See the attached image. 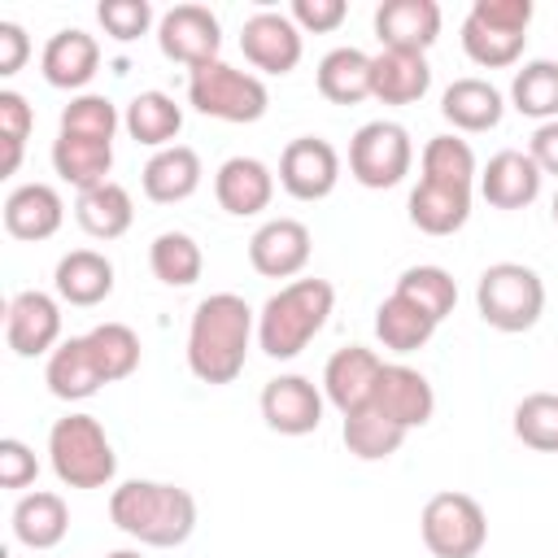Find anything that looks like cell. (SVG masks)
Instances as JSON below:
<instances>
[{
	"instance_id": "obj_1",
	"label": "cell",
	"mask_w": 558,
	"mask_h": 558,
	"mask_svg": "<svg viewBox=\"0 0 558 558\" xmlns=\"http://www.w3.org/2000/svg\"><path fill=\"white\" fill-rule=\"evenodd\" d=\"M253 336H257V314L244 296L235 292L205 296L187 323V371L214 388L240 379Z\"/></svg>"
},
{
	"instance_id": "obj_2",
	"label": "cell",
	"mask_w": 558,
	"mask_h": 558,
	"mask_svg": "<svg viewBox=\"0 0 558 558\" xmlns=\"http://www.w3.org/2000/svg\"><path fill=\"white\" fill-rule=\"evenodd\" d=\"M109 519L140 545L174 549L196 532V497L161 480H126L109 493Z\"/></svg>"
},
{
	"instance_id": "obj_3",
	"label": "cell",
	"mask_w": 558,
	"mask_h": 558,
	"mask_svg": "<svg viewBox=\"0 0 558 558\" xmlns=\"http://www.w3.org/2000/svg\"><path fill=\"white\" fill-rule=\"evenodd\" d=\"M336 288L327 279H292L257 310V349L275 362H292L331 318Z\"/></svg>"
},
{
	"instance_id": "obj_4",
	"label": "cell",
	"mask_w": 558,
	"mask_h": 558,
	"mask_svg": "<svg viewBox=\"0 0 558 558\" xmlns=\"http://www.w3.org/2000/svg\"><path fill=\"white\" fill-rule=\"evenodd\" d=\"M48 462L65 488H109L118 453L96 414H65L48 427Z\"/></svg>"
},
{
	"instance_id": "obj_5",
	"label": "cell",
	"mask_w": 558,
	"mask_h": 558,
	"mask_svg": "<svg viewBox=\"0 0 558 558\" xmlns=\"http://www.w3.org/2000/svg\"><path fill=\"white\" fill-rule=\"evenodd\" d=\"M475 310L493 331H532L545 314V279L523 262H493L475 283Z\"/></svg>"
},
{
	"instance_id": "obj_6",
	"label": "cell",
	"mask_w": 558,
	"mask_h": 558,
	"mask_svg": "<svg viewBox=\"0 0 558 558\" xmlns=\"http://www.w3.org/2000/svg\"><path fill=\"white\" fill-rule=\"evenodd\" d=\"M532 0H475L462 17V52L484 70H506L523 57Z\"/></svg>"
},
{
	"instance_id": "obj_7",
	"label": "cell",
	"mask_w": 558,
	"mask_h": 558,
	"mask_svg": "<svg viewBox=\"0 0 558 558\" xmlns=\"http://www.w3.org/2000/svg\"><path fill=\"white\" fill-rule=\"evenodd\" d=\"M187 105L218 122H257L270 109V92H266L262 74L235 70L218 57L209 65L187 70Z\"/></svg>"
},
{
	"instance_id": "obj_8",
	"label": "cell",
	"mask_w": 558,
	"mask_h": 558,
	"mask_svg": "<svg viewBox=\"0 0 558 558\" xmlns=\"http://www.w3.org/2000/svg\"><path fill=\"white\" fill-rule=\"evenodd\" d=\"M418 532L432 558H475L488 545V514L471 493L445 488L427 497Z\"/></svg>"
},
{
	"instance_id": "obj_9",
	"label": "cell",
	"mask_w": 558,
	"mask_h": 558,
	"mask_svg": "<svg viewBox=\"0 0 558 558\" xmlns=\"http://www.w3.org/2000/svg\"><path fill=\"white\" fill-rule=\"evenodd\" d=\"M414 166V140L401 122H388V118H375V122H362L349 140V174L371 187V192H384V187H397Z\"/></svg>"
},
{
	"instance_id": "obj_10",
	"label": "cell",
	"mask_w": 558,
	"mask_h": 558,
	"mask_svg": "<svg viewBox=\"0 0 558 558\" xmlns=\"http://www.w3.org/2000/svg\"><path fill=\"white\" fill-rule=\"evenodd\" d=\"M157 48L166 61H179L187 70L218 61L222 48V26L218 13L205 4H174L157 17Z\"/></svg>"
},
{
	"instance_id": "obj_11",
	"label": "cell",
	"mask_w": 558,
	"mask_h": 558,
	"mask_svg": "<svg viewBox=\"0 0 558 558\" xmlns=\"http://www.w3.org/2000/svg\"><path fill=\"white\" fill-rule=\"evenodd\" d=\"M340 183V153L323 135H296L279 153V187L292 201H323Z\"/></svg>"
},
{
	"instance_id": "obj_12",
	"label": "cell",
	"mask_w": 558,
	"mask_h": 558,
	"mask_svg": "<svg viewBox=\"0 0 558 558\" xmlns=\"http://www.w3.org/2000/svg\"><path fill=\"white\" fill-rule=\"evenodd\" d=\"M4 340L17 357H39L61 344V296L22 288L4 305Z\"/></svg>"
},
{
	"instance_id": "obj_13",
	"label": "cell",
	"mask_w": 558,
	"mask_h": 558,
	"mask_svg": "<svg viewBox=\"0 0 558 558\" xmlns=\"http://www.w3.org/2000/svg\"><path fill=\"white\" fill-rule=\"evenodd\" d=\"M240 52L262 74H292L296 61H301V52H305V39H301V26L288 13L262 9V13L244 17Z\"/></svg>"
},
{
	"instance_id": "obj_14",
	"label": "cell",
	"mask_w": 558,
	"mask_h": 558,
	"mask_svg": "<svg viewBox=\"0 0 558 558\" xmlns=\"http://www.w3.org/2000/svg\"><path fill=\"white\" fill-rule=\"evenodd\" d=\"M314 235L301 218H270L248 235V262L266 279H296L310 266Z\"/></svg>"
},
{
	"instance_id": "obj_15",
	"label": "cell",
	"mask_w": 558,
	"mask_h": 558,
	"mask_svg": "<svg viewBox=\"0 0 558 558\" xmlns=\"http://www.w3.org/2000/svg\"><path fill=\"white\" fill-rule=\"evenodd\" d=\"M323 405H327L323 388H314V379H305V375H275L262 388V418L279 436H310V432H318Z\"/></svg>"
},
{
	"instance_id": "obj_16",
	"label": "cell",
	"mask_w": 558,
	"mask_h": 558,
	"mask_svg": "<svg viewBox=\"0 0 558 558\" xmlns=\"http://www.w3.org/2000/svg\"><path fill=\"white\" fill-rule=\"evenodd\" d=\"M379 371H384V357L366 344H349V349H336L323 366V397L344 414H357L375 401V384H379Z\"/></svg>"
},
{
	"instance_id": "obj_17",
	"label": "cell",
	"mask_w": 558,
	"mask_h": 558,
	"mask_svg": "<svg viewBox=\"0 0 558 558\" xmlns=\"http://www.w3.org/2000/svg\"><path fill=\"white\" fill-rule=\"evenodd\" d=\"M371 410H379V414L392 418L397 427L414 432V427L432 423V414H436V392H432V384H427L423 371H414V366H405V362H384Z\"/></svg>"
},
{
	"instance_id": "obj_18",
	"label": "cell",
	"mask_w": 558,
	"mask_h": 558,
	"mask_svg": "<svg viewBox=\"0 0 558 558\" xmlns=\"http://www.w3.org/2000/svg\"><path fill=\"white\" fill-rule=\"evenodd\" d=\"M541 166L523 148H501L480 170V196L493 209H527L541 196Z\"/></svg>"
},
{
	"instance_id": "obj_19",
	"label": "cell",
	"mask_w": 558,
	"mask_h": 558,
	"mask_svg": "<svg viewBox=\"0 0 558 558\" xmlns=\"http://www.w3.org/2000/svg\"><path fill=\"white\" fill-rule=\"evenodd\" d=\"M214 196L231 218H253L275 201V170L262 157H227L214 174Z\"/></svg>"
},
{
	"instance_id": "obj_20",
	"label": "cell",
	"mask_w": 558,
	"mask_h": 558,
	"mask_svg": "<svg viewBox=\"0 0 558 558\" xmlns=\"http://www.w3.org/2000/svg\"><path fill=\"white\" fill-rule=\"evenodd\" d=\"M375 35L397 52H427L440 39V4L436 0H384L375 9Z\"/></svg>"
},
{
	"instance_id": "obj_21",
	"label": "cell",
	"mask_w": 558,
	"mask_h": 558,
	"mask_svg": "<svg viewBox=\"0 0 558 558\" xmlns=\"http://www.w3.org/2000/svg\"><path fill=\"white\" fill-rule=\"evenodd\" d=\"M39 70H44V83L48 87H61V92H78L96 78L100 70V44L96 35L78 31V26H65L57 31L44 52H39Z\"/></svg>"
},
{
	"instance_id": "obj_22",
	"label": "cell",
	"mask_w": 558,
	"mask_h": 558,
	"mask_svg": "<svg viewBox=\"0 0 558 558\" xmlns=\"http://www.w3.org/2000/svg\"><path fill=\"white\" fill-rule=\"evenodd\" d=\"M61 222H65V201L52 183H22L4 196V231L13 240H26V244L52 240Z\"/></svg>"
},
{
	"instance_id": "obj_23",
	"label": "cell",
	"mask_w": 558,
	"mask_h": 558,
	"mask_svg": "<svg viewBox=\"0 0 558 558\" xmlns=\"http://www.w3.org/2000/svg\"><path fill=\"white\" fill-rule=\"evenodd\" d=\"M205 179V166H201V153L187 148V144H170L161 153H153L140 170V187L148 201L157 205H179L187 201Z\"/></svg>"
},
{
	"instance_id": "obj_24",
	"label": "cell",
	"mask_w": 558,
	"mask_h": 558,
	"mask_svg": "<svg viewBox=\"0 0 558 558\" xmlns=\"http://www.w3.org/2000/svg\"><path fill=\"white\" fill-rule=\"evenodd\" d=\"M432 87V65L427 52H397L379 48L371 57V96L384 105H414Z\"/></svg>"
},
{
	"instance_id": "obj_25",
	"label": "cell",
	"mask_w": 558,
	"mask_h": 558,
	"mask_svg": "<svg viewBox=\"0 0 558 558\" xmlns=\"http://www.w3.org/2000/svg\"><path fill=\"white\" fill-rule=\"evenodd\" d=\"M440 113L453 131H466V135H480V131H493L506 113V96L488 83V78H453L440 96Z\"/></svg>"
},
{
	"instance_id": "obj_26",
	"label": "cell",
	"mask_w": 558,
	"mask_h": 558,
	"mask_svg": "<svg viewBox=\"0 0 558 558\" xmlns=\"http://www.w3.org/2000/svg\"><path fill=\"white\" fill-rule=\"evenodd\" d=\"M52 288L65 305L92 310L113 292V262L96 248H70L52 270Z\"/></svg>"
},
{
	"instance_id": "obj_27",
	"label": "cell",
	"mask_w": 558,
	"mask_h": 558,
	"mask_svg": "<svg viewBox=\"0 0 558 558\" xmlns=\"http://www.w3.org/2000/svg\"><path fill=\"white\" fill-rule=\"evenodd\" d=\"M405 209H410V222H414L423 235H453V231H462L466 218H471V187L418 179Z\"/></svg>"
},
{
	"instance_id": "obj_28",
	"label": "cell",
	"mask_w": 558,
	"mask_h": 558,
	"mask_svg": "<svg viewBox=\"0 0 558 558\" xmlns=\"http://www.w3.org/2000/svg\"><path fill=\"white\" fill-rule=\"evenodd\" d=\"M70 532V506L61 493H48V488H35V493H22L17 506H13V536L17 545L26 549H57Z\"/></svg>"
},
{
	"instance_id": "obj_29",
	"label": "cell",
	"mask_w": 558,
	"mask_h": 558,
	"mask_svg": "<svg viewBox=\"0 0 558 558\" xmlns=\"http://www.w3.org/2000/svg\"><path fill=\"white\" fill-rule=\"evenodd\" d=\"M44 384L57 401H87L105 388L96 362H92V349L83 336H70L61 340L52 353H48V366H44Z\"/></svg>"
},
{
	"instance_id": "obj_30",
	"label": "cell",
	"mask_w": 558,
	"mask_h": 558,
	"mask_svg": "<svg viewBox=\"0 0 558 558\" xmlns=\"http://www.w3.org/2000/svg\"><path fill=\"white\" fill-rule=\"evenodd\" d=\"M52 170H57L74 192H92V187L109 183V170H113V144L57 131V140H52Z\"/></svg>"
},
{
	"instance_id": "obj_31",
	"label": "cell",
	"mask_w": 558,
	"mask_h": 558,
	"mask_svg": "<svg viewBox=\"0 0 558 558\" xmlns=\"http://www.w3.org/2000/svg\"><path fill=\"white\" fill-rule=\"evenodd\" d=\"M122 126H126V135H131L135 144L161 153V148H170L174 135L183 131V109H179V100L166 96V92H140V96H131V105H126V113H122Z\"/></svg>"
},
{
	"instance_id": "obj_32",
	"label": "cell",
	"mask_w": 558,
	"mask_h": 558,
	"mask_svg": "<svg viewBox=\"0 0 558 558\" xmlns=\"http://www.w3.org/2000/svg\"><path fill=\"white\" fill-rule=\"evenodd\" d=\"M74 218H78V227H83L92 240H118V235H126L131 222H135V201H131V192H126L122 183L109 179V183H100V187H92V192H78Z\"/></svg>"
},
{
	"instance_id": "obj_33",
	"label": "cell",
	"mask_w": 558,
	"mask_h": 558,
	"mask_svg": "<svg viewBox=\"0 0 558 558\" xmlns=\"http://www.w3.org/2000/svg\"><path fill=\"white\" fill-rule=\"evenodd\" d=\"M314 78H318L323 100H331V105H357V100L371 96V57L362 48H353V44L331 48L318 61V74Z\"/></svg>"
},
{
	"instance_id": "obj_34",
	"label": "cell",
	"mask_w": 558,
	"mask_h": 558,
	"mask_svg": "<svg viewBox=\"0 0 558 558\" xmlns=\"http://www.w3.org/2000/svg\"><path fill=\"white\" fill-rule=\"evenodd\" d=\"M436 327L440 323H432L414 301H405V296H384L379 301V310H375V336H379V344L384 349H392V353H414V349H423L432 336H436Z\"/></svg>"
},
{
	"instance_id": "obj_35",
	"label": "cell",
	"mask_w": 558,
	"mask_h": 558,
	"mask_svg": "<svg viewBox=\"0 0 558 558\" xmlns=\"http://www.w3.org/2000/svg\"><path fill=\"white\" fill-rule=\"evenodd\" d=\"M510 105L523 118H532L536 126L558 122V61H549V57L523 61V70H514V78H510Z\"/></svg>"
},
{
	"instance_id": "obj_36",
	"label": "cell",
	"mask_w": 558,
	"mask_h": 558,
	"mask_svg": "<svg viewBox=\"0 0 558 558\" xmlns=\"http://www.w3.org/2000/svg\"><path fill=\"white\" fill-rule=\"evenodd\" d=\"M340 436H344V449H349L353 458H362V462H384V458H392V453L405 445L410 432L366 405V410H357V414H344Z\"/></svg>"
},
{
	"instance_id": "obj_37",
	"label": "cell",
	"mask_w": 558,
	"mask_h": 558,
	"mask_svg": "<svg viewBox=\"0 0 558 558\" xmlns=\"http://www.w3.org/2000/svg\"><path fill=\"white\" fill-rule=\"evenodd\" d=\"M148 266L166 288H192L205 270V253L187 231H161L148 244Z\"/></svg>"
},
{
	"instance_id": "obj_38",
	"label": "cell",
	"mask_w": 558,
	"mask_h": 558,
	"mask_svg": "<svg viewBox=\"0 0 558 558\" xmlns=\"http://www.w3.org/2000/svg\"><path fill=\"white\" fill-rule=\"evenodd\" d=\"M83 340H87L92 362H96L105 384H118V379L135 375V366H140V336L126 323H96Z\"/></svg>"
},
{
	"instance_id": "obj_39",
	"label": "cell",
	"mask_w": 558,
	"mask_h": 558,
	"mask_svg": "<svg viewBox=\"0 0 558 558\" xmlns=\"http://www.w3.org/2000/svg\"><path fill=\"white\" fill-rule=\"evenodd\" d=\"M392 292L414 301L432 323H445L453 314V305H458V283H453V275L445 266H410V270H401Z\"/></svg>"
},
{
	"instance_id": "obj_40",
	"label": "cell",
	"mask_w": 558,
	"mask_h": 558,
	"mask_svg": "<svg viewBox=\"0 0 558 558\" xmlns=\"http://www.w3.org/2000/svg\"><path fill=\"white\" fill-rule=\"evenodd\" d=\"M475 148L458 135H432L423 144V179L432 183H458V187H475Z\"/></svg>"
},
{
	"instance_id": "obj_41",
	"label": "cell",
	"mask_w": 558,
	"mask_h": 558,
	"mask_svg": "<svg viewBox=\"0 0 558 558\" xmlns=\"http://www.w3.org/2000/svg\"><path fill=\"white\" fill-rule=\"evenodd\" d=\"M118 126H122L118 105H113L109 96H96V92H78V96H70V105L61 109V131H65V135H83V140H105V144H113Z\"/></svg>"
},
{
	"instance_id": "obj_42",
	"label": "cell",
	"mask_w": 558,
	"mask_h": 558,
	"mask_svg": "<svg viewBox=\"0 0 558 558\" xmlns=\"http://www.w3.org/2000/svg\"><path fill=\"white\" fill-rule=\"evenodd\" d=\"M514 436L536 453H558V392H527L514 405Z\"/></svg>"
},
{
	"instance_id": "obj_43",
	"label": "cell",
	"mask_w": 558,
	"mask_h": 558,
	"mask_svg": "<svg viewBox=\"0 0 558 558\" xmlns=\"http://www.w3.org/2000/svg\"><path fill=\"white\" fill-rule=\"evenodd\" d=\"M31 131H35V109L26 105L22 92L4 87V92H0V144H4V166H0V170H4V174H17Z\"/></svg>"
},
{
	"instance_id": "obj_44",
	"label": "cell",
	"mask_w": 558,
	"mask_h": 558,
	"mask_svg": "<svg viewBox=\"0 0 558 558\" xmlns=\"http://www.w3.org/2000/svg\"><path fill=\"white\" fill-rule=\"evenodd\" d=\"M96 17H100V26H105L109 39L131 44V39L148 35V26H153V4H148V0H100V4H96Z\"/></svg>"
},
{
	"instance_id": "obj_45",
	"label": "cell",
	"mask_w": 558,
	"mask_h": 558,
	"mask_svg": "<svg viewBox=\"0 0 558 558\" xmlns=\"http://www.w3.org/2000/svg\"><path fill=\"white\" fill-rule=\"evenodd\" d=\"M288 17L301 26V35H327L349 17L344 0H292Z\"/></svg>"
},
{
	"instance_id": "obj_46",
	"label": "cell",
	"mask_w": 558,
	"mask_h": 558,
	"mask_svg": "<svg viewBox=\"0 0 558 558\" xmlns=\"http://www.w3.org/2000/svg\"><path fill=\"white\" fill-rule=\"evenodd\" d=\"M35 475H39L35 449L17 436H4L0 440V488H26L35 484Z\"/></svg>"
},
{
	"instance_id": "obj_47",
	"label": "cell",
	"mask_w": 558,
	"mask_h": 558,
	"mask_svg": "<svg viewBox=\"0 0 558 558\" xmlns=\"http://www.w3.org/2000/svg\"><path fill=\"white\" fill-rule=\"evenodd\" d=\"M26 57H31L26 31H22L17 22H0V74L13 78V74L26 65Z\"/></svg>"
},
{
	"instance_id": "obj_48",
	"label": "cell",
	"mask_w": 558,
	"mask_h": 558,
	"mask_svg": "<svg viewBox=\"0 0 558 558\" xmlns=\"http://www.w3.org/2000/svg\"><path fill=\"white\" fill-rule=\"evenodd\" d=\"M532 161L541 166V174H558V122H541L532 131V144H527Z\"/></svg>"
},
{
	"instance_id": "obj_49",
	"label": "cell",
	"mask_w": 558,
	"mask_h": 558,
	"mask_svg": "<svg viewBox=\"0 0 558 558\" xmlns=\"http://www.w3.org/2000/svg\"><path fill=\"white\" fill-rule=\"evenodd\" d=\"M105 558H144V554H140V549H109Z\"/></svg>"
},
{
	"instance_id": "obj_50",
	"label": "cell",
	"mask_w": 558,
	"mask_h": 558,
	"mask_svg": "<svg viewBox=\"0 0 558 558\" xmlns=\"http://www.w3.org/2000/svg\"><path fill=\"white\" fill-rule=\"evenodd\" d=\"M554 222H558V192H554Z\"/></svg>"
}]
</instances>
